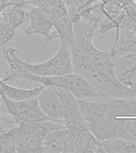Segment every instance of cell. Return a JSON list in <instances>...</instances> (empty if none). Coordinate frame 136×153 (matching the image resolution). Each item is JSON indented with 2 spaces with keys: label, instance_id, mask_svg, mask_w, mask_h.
Masks as SVG:
<instances>
[{
  "label": "cell",
  "instance_id": "1",
  "mask_svg": "<svg viewBox=\"0 0 136 153\" xmlns=\"http://www.w3.org/2000/svg\"><path fill=\"white\" fill-rule=\"evenodd\" d=\"M17 50L14 48L4 50L2 54L10 68L6 77L9 79L14 75L28 74L43 77L60 76L74 72L70 47L61 45L58 52L52 58L39 63L25 62L18 57Z\"/></svg>",
  "mask_w": 136,
  "mask_h": 153
},
{
  "label": "cell",
  "instance_id": "2",
  "mask_svg": "<svg viewBox=\"0 0 136 153\" xmlns=\"http://www.w3.org/2000/svg\"><path fill=\"white\" fill-rule=\"evenodd\" d=\"M16 127L9 129L16 153H44V142L51 131L66 128L62 120H47L35 123L16 121Z\"/></svg>",
  "mask_w": 136,
  "mask_h": 153
},
{
  "label": "cell",
  "instance_id": "3",
  "mask_svg": "<svg viewBox=\"0 0 136 153\" xmlns=\"http://www.w3.org/2000/svg\"><path fill=\"white\" fill-rule=\"evenodd\" d=\"M18 78L32 83L67 91L78 100L88 98L96 99L102 96L84 77L74 72L50 77L24 74L18 75Z\"/></svg>",
  "mask_w": 136,
  "mask_h": 153
},
{
  "label": "cell",
  "instance_id": "4",
  "mask_svg": "<svg viewBox=\"0 0 136 153\" xmlns=\"http://www.w3.org/2000/svg\"><path fill=\"white\" fill-rule=\"evenodd\" d=\"M1 97L8 112L15 122L31 123L52 120L43 113L36 98L13 101L4 97Z\"/></svg>",
  "mask_w": 136,
  "mask_h": 153
},
{
  "label": "cell",
  "instance_id": "5",
  "mask_svg": "<svg viewBox=\"0 0 136 153\" xmlns=\"http://www.w3.org/2000/svg\"><path fill=\"white\" fill-rule=\"evenodd\" d=\"M24 10L29 20V25L24 30L26 36L39 35L48 43L58 39V35L53 28V19L37 7L29 5Z\"/></svg>",
  "mask_w": 136,
  "mask_h": 153
},
{
  "label": "cell",
  "instance_id": "6",
  "mask_svg": "<svg viewBox=\"0 0 136 153\" xmlns=\"http://www.w3.org/2000/svg\"><path fill=\"white\" fill-rule=\"evenodd\" d=\"M26 16L23 8L15 3H10L0 11V45H4L15 34L16 27Z\"/></svg>",
  "mask_w": 136,
  "mask_h": 153
},
{
  "label": "cell",
  "instance_id": "7",
  "mask_svg": "<svg viewBox=\"0 0 136 153\" xmlns=\"http://www.w3.org/2000/svg\"><path fill=\"white\" fill-rule=\"evenodd\" d=\"M75 133L64 128L49 133L44 142V153H74Z\"/></svg>",
  "mask_w": 136,
  "mask_h": 153
},
{
  "label": "cell",
  "instance_id": "8",
  "mask_svg": "<svg viewBox=\"0 0 136 153\" xmlns=\"http://www.w3.org/2000/svg\"><path fill=\"white\" fill-rule=\"evenodd\" d=\"M56 88L63 102V122L66 127L73 129L88 127L79 106L78 99L69 92Z\"/></svg>",
  "mask_w": 136,
  "mask_h": 153
},
{
  "label": "cell",
  "instance_id": "9",
  "mask_svg": "<svg viewBox=\"0 0 136 153\" xmlns=\"http://www.w3.org/2000/svg\"><path fill=\"white\" fill-rule=\"evenodd\" d=\"M43 113L50 119L63 120V102L57 88L45 86L36 98Z\"/></svg>",
  "mask_w": 136,
  "mask_h": 153
},
{
  "label": "cell",
  "instance_id": "10",
  "mask_svg": "<svg viewBox=\"0 0 136 153\" xmlns=\"http://www.w3.org/2000/svg\"><path fill=\"white\" fill-rule=\"evenodd\" d=\"M98 0H63L65 3L67 13L72 24L86 13L98 9L102 4H95Z\"/></svg>",
  "mask_w": 136,
  "mask_h": 153
},
{
  "label": "cell",
  "instance_id": "11",
  "mask_svg": "<svg viewBox=\"0 0 136 153\" xmlns=\"http://www.w3.org/2000/svg\"><path fill=\"white\" fill-rule=\"evenodd\" d=\"M28 5L38 7L53 20L67 13L66 6L63 0H31Z\"/></svg>",
  "mask_w": 136,
  "mask_h": 153
},
{
  "label": "cell",
  "instance_id": "12",
  "mask_svg": "<svg viewBox=\"0 0 136 153\" xmlns=\"http://www.w3.org/2000/svg\"><path fill=\"white\" fill-rule=\"evenodd\" d=\"M53 28L57 32L60 44L70 47L74 40L73 24L68 14L53 21Z\"/></svg>",
  "mask_w": 136,
  "mask_h": 153
},
{
  "label": "cell",
  "instance_id": "13",
  "mask_svg": "<svg viewBox=\"0 0 136 153\" xmlns=\"http://www.w3.org/2000/svg\"><path fill=\"white\" fill-rule=\"evenodd\" d=\"M105 153H135L136 143L116 137L101 141Z\"/></svg>",
  "mask_w": 136,
  "mask_h": 153
},
{
  "label": "cell",
  "instance_id": "14",
  "mask_svg": "<svg viewBox=\"0 0 136 153\" xmlns=\"http://www.w3.org/2000/svg\"><path fill=\"white\" fill-rule=\"evenodd\" d=\"M0 153H16L13 136L9 130L0 134Z\"/></svg>",
  "mask_w": 136,
  "mask_h": 153
},
{
  "label": "cell",
  "instance_id": "15",
  "mask_svg": "<svg viewBox=\"0 0 136 153\" xmlns=\"http://www.w3.org/2000/svg\"><path fill=\"white\" fill-rule=\"evenodd\" d=\"M31 0H10L11 3L18 4L23 8L28 5L29 2Z\"/></svg>",
  "mask_w": 136,
  "mask_h": 153
},
{
  "label": "cell",
  "instance_id": "16",
  "mask_svg": "<svg viewBox=\"0 0 136 153\" xmlns=\"http://www.w3.org/2000/svg\"><path fill=\"white\" fill-rule=\"evenodd\" d=\"M10 3H12L10 0H0V11L4 7Z\"/></svg>",
  "mask_w": 136,
  "mask_h": 153
},
{
  "label": "cell",
  "instance_id": "17",
  "mask_svg": "<svg viewBox=\"0 0 136 153\" xmlns=\"http://www.w3.org/2000/svg\"><path fill=\"white\" fill-rule=\"evenodd\" d=\"M7 130H6L3 125H2V123H1V120H0V134L4 132Z\"/></svg>",
  "mask_w": 136,
  "mask_h": 153
},
{
  "label": "cell",
  "instance_id": "18",
  "mask_svg": "<svg viewBox=\"0 0 136 153\" xmlns=\"http://www.w3.org/2000/svg\"><path fill=\"white\" fill-rule=\"evenodd\" d=\"M1 95H0V99H1ZM0 105H1V102H0Z\"/></svg>",
  "mask_w": 136,
  "mask_h": 153
},
{
  "label": "cell",
  "instance_id": "19",
  "mask_svg": "<svg viewBox=\"0 0 136 153\" xmlns=\"http://www.w3.org/2000/svg\"><path fill=\"white\" fill-rule=\"evenodd\" d=\"M135 153H136V151H135Z\"/></svg>",
  "mask_w": 136,
  "mask_h": 153
}]
</instances>
